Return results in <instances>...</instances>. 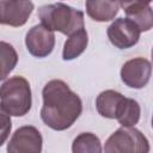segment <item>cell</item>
Instances as JSON below:
<instances>
[{"instance_id": "cell-18", "label": "cell", "mask_w": 153, "mask_h": 153, "mask_svg": "<svg viewBox=\"0 0 153 153\" xmlns=\"http://www.w3.org/2000/svg\"><path fill=\"white\" fill-rule=\"evenodd\" d=\"M152 0H118V5L124 10L133 5H149Z\"/></svg>"}, {"instance_id": "cell-5", "label": "cell", "mask_w": 153, "mask_h": 153, "mask_svg": "<svg viewBox=\"0 0 153 153\" xmlns=\"http://www.w3.org/2000/svg\"><path fill=\"white\" fill-rule=\"evenodd\" d=\"M140 29L129 18H117L108 27V37L112 45L118 49L134 47L140 38Z\"/></svg>"}, {"instance_id": "cell-13", "label": "cell", "mask_w": 153, "mask_h": 153, "mask_svg": "<svg viewBox=\"0 0 153 153\" xmlns=\"http://www.w3.org/2000/svg\"><path fill=\"white\" fill-rule=\"evenodd\" d=\"M127 18L133 20L140 31H149L153 26V13L149 5H133L124 8Z\"/></svg>"}, {"instance_id": "cell-12", "label": "cell", "mask_w": 153, "mask_h": 153, "mask_svg": "<svg viewBox=\"0 0 153 153\" xmlns=\"http://www.w3.org/2000/svg\"><path fill=\"white\" fill-rule=\"evenodd\" d=\"M87 44H88V36L84 29L74 32L65 42L62 59L65 61H71L76 59L85 51V49L87 48Z\"/></svg>"}, {"instance_id": "cell-17", "label": "cell", "mask_w": 153, "mask_h": 153, "mask_svg": "<svg viewBox=\"0 0 153 153\" xmlns=\"http://www.w3.org/2000/svg\"><path fill=\"white\" fill-rule=\"evenodd\" d=\"M11 129H12L11 115L0 104V146H2L7 140L11 133Z\"/></svg>"}, {"instance_id": "cell-7", "label": "cell", "mask_w": 153, "mask_h": 153, "mask_svg": "<svg viewBox=\"0 0 153 153\" xmlns=\"http://www.w3.org/2000/svg\"><path fill=\"white\" fill-rule=\"evenodd\" d=\"M27 51L35 57H45L51 54L55 47V35L42 24L32 26L25 36Z\"/></svg>"}, {"instance_id": "cell-11", "label": "cell", "mask_w": 153, "mask_h": 153, "mask_svg": "<svg viewBox=\"0 0 153 153\" xmlns=\"http://www.w3.org/2000/svg\"><path fill=\"white\" fill-rule=\"evenodd\" d=\"M86 13L96 22H109L112 20L118 13L117 0H86Z\"/></svg>"}, {"instance_id": "cell-15", "label": "cell", "mask_w": 153, "mask_h": 153, "mask_svg": "<svg viewBox=\"0 0 153 153\" xmlns=\"http://www.w3.org/2000/svg\"><path fill=\"white\" fill-rule=\"evenodd\" d=\"M73 153H100L102 143L98 136L92 133L79 134L72 143Z\"/></svg>"}, {"instance_id": "cell-16", "label": "cell", "mask_w": 153, "mask_h": 153, "mask_svg": "<svg viewBox=\"0 0 153 153\" xmlns=\"http://www.w3.org/2000/svg\"><path fill=\"white\" fill-rule=\"evenodd\" d=\"M141 109L135 99L126 98L116 120L122 127H134L140 120Z\"/></svg>"}, {"instance_id": "cell-9", "label": "cell", "mask_w": 153, "mask_h": 153, "mask_svg": "<svg viewBox=\"0 0 153 153\" xmlns=\"http://www.w3.org/2000/svg\"><path fill=\"white\" fill-rule=\"evenodd\" d=\"M152 73L151 62L143 57H135L127 61L121 68V79L122 81L131 88H143L149 79Z\"/></svg>"}, {"instance_id": "cell-8", "label": "cell", "mask_w": 153, "mask_h": 153, "mask_svg": "<svg viewBox=\"0 0 153 153\" xmlns=\"http://www.w3.org/2000/svg\"><path fill=\"white\" fill-rule=\"evenodd\" d=\"M32 11L31 0H0V24L22 26L27 22Z\"/></svg>"}, {"instance_id": "cell-6", "label": "cell", "mask_w": 153, "mask_h": 153, "mask_svg": "<svg viewBox=\"0 0 153 153\" xmlns=\"http://www.w3.org/2000/svg\"><path fill=\"white\" fill-rule=\"evenodd\" d=\"M42 135L36 127L24 126L18 128L7 143L10 153H39L42 151Z\"/></svg>"}, {"instance_id": "cell-10", "label": "cell", "mask_w": 153, "mask_h": 153, "mask_svg": "<svg viewBox=\"0 0 153 153\" xmlns=\"http://www.w3.org/2000/svg\"><path fill=\"white\" fill-rule=\"evenodd\" d=\"M126 97L117 91L106 90L98 94L96 99V108L100 116L105 118L115 120L124 103Z\"/></svg>"}, {"instance_id": "cell-3", "label": "cell", "mask_w": 153, "mask_h": 153, "mask_svg": "<svg viewBox=\"0 0 153 153\" xmlns=\"http://www.w3.org/2000/svg\"><path fill=\"white\" fill-rule=\"evenodd\" d=\"M0 104L16 117L26 115L32 104L31 88L24 76H12L0 86Z\"/></svg>"}, {"instance_id": "cell-1", "label": "cell", "mask_w": 153, "mask_h": 153, "mask_svg": "<svg viewBox=\"0 0 153 153\" xmlns=\"http://www.w3.org/2000/svg\"><path fill=\"white\" fill-rule=\"evenodd\" d=\"M43 106L41 118L54 130H66L73 126L82 111L80 97L59 79L48 81L42 91Z\"/></svg>"}, {"instance_id": "cell-14", "label": "cell", "mask_w": 153, "mask_h": 153, "mask_svg": "<svg viewBox=\"0 0 153 153\" xmlns=\"http://www.w3.org/2000/svg\"><path fill=\"white\" fill-rule=\"evenodd\" d=\"M18 62L16 49L7 42L0 41V81L6 79Z\"/></svg>"}, {"instance_id": "cell-4", "label": "cell", "mask_w": 153, "mask_h": 153, "mask_svg": "<svg viewBox=\"0 0 153 153\" xmlns=\"http://www.w3.org/2000/svg\"><path fill=\"white\" fill-rule=\"evenodd\" d=\"M106 153H147L149 143L146 136L134 127H121L105 141Z\"/></svg>"}, {"instance_id": "cell-2", "label": "cell", "mask_w": 153, "mask_h": 153, "mask_svg": "<svg viewBox=\"0 0 153 153\" xmlns=\"http://www.w3.org/2000/svg\"><path fill=\"white\" fill-rule=\"evenodd\" d=\"M38 18L42 25L49 30L59 31L66 36L84 29V13L62 2L41 6Z\"/></svg>"}, {"instance_id": "cell-19", "label": "cell", "mask_w": 153, "mask_h": 153, "mask_svg": "<svg viewBox=\"0 0 153 153\" xmlns=\"http://www.w3.org/2000/svg\"><path fill=\"white\" fill-rule=\"evenodd\" d=\"M117 1H118V0H117Z\"/></svg>"}]
</instances>
